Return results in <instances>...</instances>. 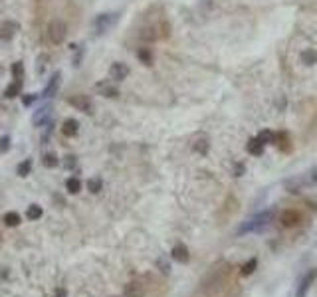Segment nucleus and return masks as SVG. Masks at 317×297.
Here are the masks:
<instances>
[{"mask_svg": "<svg viewBox=\"0 0 317 297\" xmlns=\"http://www.w3.org/2000/svg\"><path fill=\"white\" fill-rule=\"evenodd\" d=\"M276 212L274 210H264L260 214H256L254 218H250L248 222H244L240 228H238V236H244V234H250V232H260L264 230L272 220H274Z\"/></svg>", "mask_w": 317, "mask_h": 297, "instance_id": "nucleus-1", "label": "nucleus"}, {"mask_svg": "<svg viewBox=\"0 0 317 297\" xmlns=\"http://www.w3.org/2000/svg\"><path fill=\"white\" fill-rule=\"evenodd\" d=\"M66 34H68V26L64 20H52L48 24V38L52 44H62L66 40Z\"/></svg>", "mask_w": 317, "mask_h": 297, "instance_id": "nucleus-2", "label": "nucleus"}, {"mask_svg": "<svg viewBox=\"0 0 317 297\" xmlns=\"http://www.w3.org/2000/svg\"><path fill=\"white\" fill-rule=\"evenodd\" d=\"M115 22H117V14H111V12H105V14L95 16V20H93L95 34H105Z\"/></svg>", "mask_w": 317, "mask_h": 297, "instance_id": "nucleus-3", "label": "nucleus"}, {"mask_svg": "<svg viewBox=\"0 0 317 297\" xmlns=\"http://www.w3.org/2000/svg\"><path fill=\"white\" fill-rule=\"evenodd\" d=\"M315 279H317V270H315V267H311V270L301 278V281H299V285L296 289V297H307V293H309V289H311Z\"/></svg>", "mask_w": 317, "mask_h": 297, "instance_id": "nucleus-4", "label": "nucleus"}, {"mask_svg": "<svg viewBox=\"0 0 317 297\" xmlns=\"http://www.w3.org/2000/svg\"><path fill=\"white\" fill-rule=\"evenodd\" d=\"M68 103L72 105V107H75L77 111H83V113H93V103H92V99L90 97H85V95H72L70 99H68Z\"/></svg>", "mask_w": 317, "mask_h": 297, "instance_id": "nucleus-5", "label": "nucleus"}, {"mask_svg": "<svg viewBox=\"0 0 317 297\" xmlns=\"http://www.w3.org/2000/svg\"><path fill=\"white\" fill-rule=\"evenodd\" d=\"M127 75H129L127 64H123V62L111 64V68H109V79H113V81H123V79H127Z\"/></svg>", "mask_w": 317, "mask_h": 297, "instance_id": "nucleus-6", "label": "nucleus"}, {"mask_svg": "<svg viewBox=\"0 0 317 297\" xmlns=\"http://www.w3.org/2000/svg\"><path fill=\"white\" fill-rule=\"evenodd\" d=\"M18 30H20V26H18L16 22H12V20H4L2 24H0V40H4V42L12 40V38L16 36Z\"/></svg>", "mask_w": 317, "mask_h": 297, "instance_id": "nucleus-7", "label": "nucleus"}, {"mask_svg": "<svg viewBox=\"0 0 317 297\" xmlns=\"http://www.w3.org/2000/svg\"><path fill=\"white\" fill-rule=\"evenodd\" d=\"M280 222H281L283 228H296L301 222V218H299V214L296 210H283L281 216H280Z\"/></svg>", "mask_w": 317, "mask_h": 297, "instance_id": "nucleus-8", "label": "nucleus"}, {"mask_svg": "<svg viewBox=\"0 0 317 297\" xmlns=\"http://www.w3.org/2000/svg\"><path fill=\"white\" fill-rule=\"evenodd\" d=\"M60 85H62V74L60 72H56L54 75H52V79L48 81V85H46V89H44V97H54L56 93H57V89H60Z\"/></svg>", "mask_w": 317, "mask_h": 297, "instance_id": "nucleus-9", "label": "nucleus"}, {"mask_svg": "<svg viewBox=\"0 0 317 297\" xmlns=\"http://www.w3.org/2000/svg\"><path fill=\"white\" fill-rule=\"evenodd\" d=\"M95 89H97V92H99L103 97H107V99H115V97L119 95V89L115 87L113 83H109V81H101V83H97Z\"/></svg>", "mask_w": 317, "mask_h": 297, "instance_id": "nucleus-10", "label": "nucleus"}, {"mask_svg": "<svg viewBox=\"0 0 317 297\" xmlns=\"http://www.w3.org/2000/svg\"><path fill=\"white\" fill-rule=\"evenodd\" d=\"M170 258L175 260V261H179V263H186L188 260H190V254H188V248L185 246V244H177L175 248L170 250Z\"/></svg>", "mask_w": 317, "mask_h": 297, "instance_id": "nucleus-11", "label": "nucleus"}, {"mask_svg": "<svg viewBox=\"0 0 317 297\" xmlns=\"http://www.w3.org/2000/svg\"><path fill=\"white\" fill-rule=\"evenodd\" d=\"M264 148H266V145H264L260 139H258V137L250 139L248 145H246V151H248L250 155H254V157H260V155L264 153Z\"/></svg>", "mask_w": 317, "mask_h": 297, "instance_id": "nucleus-12", "label": "nucleus"}, {"mask_svg": "<svg viewBox=\"0 0 317 297\" xmlns=\"http://www.w3.org/2000/svg\"><path fill=\"white\" fill-rule=\"evenodd\" d=\"M50 107L48 105H44L42 109H38L36 113H34V117H32V123L36 125V127H40V125H44V123H48V119H50Z\"/></svg>", "mask_w": 317, "mask_h": 297, "instance_id": "nucleus-13", "label": "nucleus"}, {"mask_svg": "<svg viewBox=\"0 0 317 297\" xmlns=\"http://www.w3.org/2000/svg\"><path fill=\"white\" fill-rule=\"evenodd\" d=\"M299 59H301L303 66H315L317 64V52L313 48H307L299 54Z\"/></svg>", "mask_w": 317, "mask_h": 297, "instance_id": "nucleus-14", "label": "nucleus"}, {"mask_svg": "<svg viewBox=\"0 0 317 297\" xmlns=\"http://www.w3.org/2000/svg\"><path fill=\"white\" fill-rule=\"evenodd\" d=\"M79 131V123L75 121V119H66L64 121V127H62V133L66 137H75Z\"/></svg>", "mask_w": 317, "mask_h": 297, "instance_id": "nucleus-15", "label": "nucleus"}, {"mask_svg": "<svg viewBox=\"0 0 317 297\" xmlns=\"http://www.w3.org/2000/svg\"><path fill=\"white\" fill-rule=\"evenodd\" d=\"M256 270H258V258H250V260L240 267V274H242L244 278H248V276H252Z\"/></svg>", "mask_w": 317, "mask_h": 297, "instance_id": "nucleus-16", "label": "nucleus"}, {"mask_svg": "<svg viewBox=\"0 0 317 297\" xmlns=\"http://www.w3.org/2000/svg\"><path fill=\"white\" fill-rule=\"evenodd\" d=\"M192 148H194V153H200V155H206L208 153V141L205 137H200L192 143Z\"/></svg>", "mask_w": 317, "mask_h": 297, "instance_id": "nucleus-17", "label": "nucleus"}, {"mask_svg": "<svg viewBox=\"0 0 317 297\" xmlns=\"http://www.w3.org/2000/svg\"><path fill=\"white\" fill-rule=\"evenodd\" d=\"M66 188H68L70 194H77L81 190V181H79V178H75V176H72V178H68V181H66Z\"/></svg>", "mask_w": 317, "mask_h": 297, "instance_id": "nucleus-18", "label": "nucleus"}, {"mask_svg": "<svg viewBox=\"0 0 317 297\" xmlns=\"http://www.w3.org/2000/svg\"><path fill=\"white\" fill-rule=\"evenodd\" d=\"M20 87H22V81H12L6 89H4V95L8 97V99H12V97H16V95H20Z\"/></svg>", "mask_w": 317, "mask_h": 297, "instance_id": "nucleus-19", "label": "nucleus"}, {"mask_svg": "<svg viewBox=\"0 0 317 297\" xmlns=\"http://www.w3.org/2000/svg\"><path fill=\"white\" fill-rule=\"evenodd\" d=\"M26 216H28V220H38L42 216V206L30 204V206H28V210H26Z\"/></svg>", "mask_w": 317, "mask_h": 297, "instance_id": "nucleus-20", "label": "nucleus"}, {"mask_svg": "<svg viewBox=\"0 0 317 297\" xmlns=\"http://www.w3.org/2000/svg\"><path fill=\"white\" fill-rule=\"evenodd\" d=\"M20 222H22V218H20L18 212H6V214H4V224H6V226L12 228V226H18Z\"/></svg>", "mask_w": 317, "mask_h": 297, "instance_id": "nucleus-21", "label": "nucleus"}, {"mask_svg": "<svg viewBox=\"0 0 317 297\" xmlns=\"http://www.w3.org/2000/svg\"><path fill=\"white\" fill-rule=\"evenodd\" d=\"M42 163H44V167L54 168V167L60 165V159H57V155H54V153H46L44 159H42Z\"/></svg>", "mask_w": 317, "mask_h": 297, "instance_id": "nucleus-22", "label": "nucleus"}, {"mask_svg": "<svg viewBox=\"0 0 317 297\" xmlns=\"http://www.w3.org/2000/svg\"><path fill=\"white\" fill-rule=\"evenodd\" d=\"M274 143H276L278 147H281L285 153H287V151H290V148H292L290 145H287V143H290V139H287V135H285V133H281V135H278V137L274 135Z\"/></svg>", "mask_w": 317, "mask_h": 297, "instance_id": "nucleus-23", "label": "nucleus"}, {"mask_svg": "<svg viewBox=\"0 0 317 297\" xmlns=\"http://www.w3.org/2000/svg\"><path fill=\"white\" fill-rule=\"evenodd\" d=\"M30 170H32V161L30 159H26L24 163H20L18 168H16L18 176H28V174H30Z\"/></svg>", "mask_w": 317, "mask_h": 297, "instance_id": "nucleus-24", "label": "nucleus"}, {"mask_svg": "<svg viewBox=\"0 0 317 297\" xmlns=\"http://www.w3.org/2000/svg\"><path fill=\"white\" fill-rule=\"evenodd\" d=\"M137 56H139V59H141V62L145 64V66H151V62H153V54H151L147 48H141V50L137 52Z\"/></svg>", "mask_w": 317, "mask_h": 297, "instance_id": "nucleus-25", "label": "nucleus"}, {"mask_svg": "<svg viewBox=\"0 0 317 297\" xmlns=\"http://www.w3.org/2000/svg\"><path fill=\"white\" fill-rule=\"evenodd\" d=\"M12 75H14V81H22V75H24V66H22V62L12 64Z\"/></svg>", "mask_w": 317, "mask_h": 297, "instance_id": "nucleus-26", "label": "nucleus"}, {"mask_svg": "<svg viewBox=\"0 0 317 297\" xmlns=\"http://www.w3.org/2000/svg\"><path fill=\"white\" fill-rule=\"evenodd\" d=\"M88 190L93 192V194H97L101 190V181H99V178H90V181H88Z\"/></svg>", "mask_w": 317, "mask_h": 297, "instance_id": "nucleus-27", "label": "nucleus"}, {"mask_svg": "<svg viewBox=\"0 0 317 297\" xmlns=\"http://www.w3.org/2000/svg\"><path fill=\"white\" fill-rule=\"evenodd\" d=\"M127 297H141V287H139V283H129V285H127Z\"/></svg>", "mask_w": 317, "mask_h": 297, "instance_id": "nucleus-28", "label": "nucleus"}, {"mask_svg": "<svg viewBox=\"0 0 317 297\" xmlns=\"http://www.w3.org/2000/svg\"><path fill=\"white\" fill-rule=\"evenodd\" d=\"M258 139H260L264 145H268V143H274V133H272V131H262L260 135H258Z\"/></svg>", "mask_w": 317, "mask_h": 297, "instance_id": "nucleus-29", "label": "nucleus"}, {"mask_svg": "<svg viewBox=\"0 0 317 297\" xmlns=\"http://www.w3.org/2000/svg\"><path fill=\"white\" fill-rule=\"evenodd\" d=\"M157 265H159V270H161L163 274H170V265H168V261H167L165 258H159V260H157Z\"/></svg>", "mask_w": 317, "mask_h": 297, "instance_id": "nucleus-30", "label": "nucleus"}, {"mask_svg": "<svg viewBox=\"0 0 317 297\" xmlns=\"http://www.w3.org/2000/svg\"><path fill=\"white\" fill-rule=\"evenodd\" d=\"M10 148V137L4 135V137H0V153H6Z\"/></svg>", "mask_w": 317, "mask_h": 297, "instance_id": "nucleus-31", "label": "nucleus"}, {"mask_svg": "<svg viewBox=\"0 0 317 297\" xmlns=\"http://www.w3.org/2000/svg\"><path fill=\"white\" fill-rule=\"evenodd\" d=\"M75 163H77V159H75V155H68V157H66V161H64V165H66V168H74V167H75Z\"/></svg>", "mask_w": 317, "mask_h": 297, "instance_id": "nucleus-32", "label": "nucleus"}, {"mask_svg": "<svg viewBox=\"0 0 317 297\" xmlns=\"http://www.w3.org/2000/svg\"><path fill=\"white\" fill-rule=\"evenodd\" d=\"M36 99H38V95H34V93H30V95H26V97H24V105H32V103H34Z\"/></svg>", "mask_w": 317, "mask_h": 297, "instance_id": "nucleus-33", "label": "nucleus"}, {"mask_svg": "<svg viewBox=\"0 0 317 297\" xmlns=\"http://www.w3.org/2000/svg\"><path fill=\"white\" fill-rule=\"evenodd\" d=\"M46 62H48V56H40V57H38V64H40V70H38V72H44Z\"/></svg>", "mask_w": 317, "mask_h": 297, "instance_id": "nucleus-34", "label": "nucleus"}, {"mask_svg": "<svg viewBox=\"0 0 317 297\" xmlns=\"http://www.w3.org/2000/svg\"><path fill=\"white\" fill-rule=\"evenodd\" d=\"M244 174V165H236V172H234V176H242Z\"/></svg>", "mask_w": 317, "mask_h": 297, "instance_id": "nucleus-35", "label": "nucleus"}, {"mask_svg": "<svg viewBox=\"0 0 317 297\" xmlns=\"http://www.w3.org/2000/svg\"><path fill=\"white\" fill-rule=\"evenodd\" d=\"M56 295H57V297H66V291H64V289H57Z\"/></svg>", "mask_w": 317, "mask_h": 297, "instance_id": "nucleus-36", "label": "nucleus"}, {"mask_svg": "<svg viewBox=\"0 0 317 297\" xmlns=\"http://www.w3.org/2000/svg\"><path fill=\"white\" fill-rule=\"evenodd\" d=\"M2 72H4V68H2V64H0V75H2Z\"/></svg>", "mask_w": 317, "mask_h": 297, "instance_id": "nucleus-37", "label": "nucleus"}]
</instances>
